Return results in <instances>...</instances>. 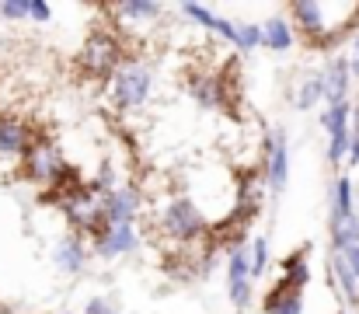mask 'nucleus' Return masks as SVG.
<instances>
[{"instance_id":"obj_1","label":"nucleus","mask_w":359,"mask_h":314,"mask_svg":"<svg viewBox=\"0 0 359 314\" xmlns=\"http://www.w3.org/2000/svg\"><path fill=\"white\" fill-rule=\"evenodd\" d=\"M164 230L171 237H178V241H196L206 230V220H203V213L192 207L189 199H175L164 209Z\"/></svg>"},{"instance_id":"obj_2","label":"nucleus","mask_w":359,"mask_h":314,"mask_svg":"<svg viewBox=\"0 0 359 314\" xmlns=\"http://www.w3.org/2000/svg\"><path fill=\"white\" fill-rule=\"evenodd\" d=\"M112 88H116L119 108H140V105L147 102V95H150V74H147L143 67H133V63H129V67H119Z\"/></svg>"},{"instance_id":"obj_3","label":"nucleus","mask_w":359,"mask_h":314,"mask_svg":"<svg viewBox=\"0 0 359 314\" xmlns=\"http://www.w3.org/2000/svg\"><path fill=\"white\" fill-rule=\"evenodd\" d=\"M81 60H84V67H88L95 77H105V74H112V70L119 67V46H116V39H109V35H91V42L84 46Z\"/></svg>"},{"instance_id":"obj_4","label":"nucleus","mask_w":359,"mask_h":314,"mask_svg":"<svg viewBox=\"0 0 359 314\" xmlns=\"http://www.w3.org/2000/svg\"><path fill=\"white\" fill-rule=\"evenodd\" d=\"M286 178H290V147H286V133L276 129L272 140H269V164H265V182L269 189H286Z\"/></svg>"},{"instance_id":"obj_5","label":"nucleus","mask_w":359,"mask_h":314,"mask_svg":"<svg viewBox=\"0 0 359 314\" xmlns=\"http://www.w3.org/2000/svg\"><path fill=\"white\" fill-rule=\"evenodd\" d=\"M227 294L231 304L244 308L248 294H251V269H248V248H234L231 251V266H227Z\"/></svg>"},{"instance_id":"obj_6","label":"nucleus","mask_w":359,"mask_h":314,"mask_svg":"<svg viewBox=\"0 0 359 314\" xmlns=\"http://www.w3.org/2000/svg\"><path fill=\"white\" fill-rule=\"evenodd\" d=\"M265 314H304V290L290 287L286 280H279L269 294H265Z\"/></svg>"},{"instance_id":"obj_7","label":"nucleus","mask_w":359,"mask_h":314,"mask_svg":"<svg viewBox=\"0 0 359 314\" xmlns=\"http://www.w3.org/2000/svg\"><path fill=\"white\" fill-rule=\"evenodd\" d=\"M133 213H136V192L129 189H116L105 196L102 203V216L109 227H119V223H133Z\"/></svg>"},{"instance_id":"obj_8","label":"nucleus","mask_w":359,"mask_h":314,"mask_svg":"<svg viewBox=\"0 0 359 314\" xmlns=\"http://www.w3.org/2000/svg\"><path fill=\"white\" fill-rule=\"evenodd\" d=\"M136 248V230L133 223H119V227H109L98 234V255L112 259V255H126Z\"/></svg>"},{"instance_id":"obj_9","label":"nucleus","mask_w":359,"mask_h":314,"mask_svg":"<svg viewBox=\"0 0 359 314\" xmlns=\"http://www.w3.org/2000/svg\"><path fill=\"white\" fill-rule=\"evenodd\" d=\"M70 168L49 150V147H39L35 154H28V175L32 178H39V182H56V178H63Z\"/></svg>"},{"instance_id":"obj_10","label":"nucleus","mask_w":359,"mask_h":314,"mask_svg":"<svg viewBox=\"0 0 359 314\" xmlns=\"http://www.w3.org/2000/svg\"><path fill=\"white\" fill-rule=\"evenodd\" d=\"M349 81H353V74H349V63H346V56L332 60V67H328V70H325V77H321V91H325V98H328L332 105H335V102H346Z\"/></svg>"},{"instance_id":"obj_11","label":"nucleus","mask_w":359,"mask_h":314,"mask_svg":"<svg viewBox=\"0 0 359 314\" xmlns=\"http://www.w3.org/2000/svg\"><path fill=\"white\" fill-rule=\"evenodd\" d=\"M325 4H307V0H300V4H293V18H297V25L307 32V35H314L318 39V46L325 42V35H328V28H325Z\"/></svg>"},{"instance_id":"obj_12","label":"nucleus","mask_w":359,"mask_h":314,"mask_svg":"<svg viewBox=\"0 0 359 314\" xmlns=\"http://www.w3.org/2000/svg\"><path fill=\"white\" fill-rule=\"evenodd\" d=\"M182 11L189 14V18H196L203 28H210V32H217V35H224L227 42H234L238 39V28L231 25V21H224V18H217L213 11H206V7H199V4H182Z\"/></svg>"},{"instance_id":"obj_13","label":"nucleus","mask_w":359,"mask_h":314,"mask_svg":"<svg viewBox=\"0 0 359 314\" xmlns=\"http://www.w3.org/2000/svg\"><path fill=\"white\" fill-rule=\"evenodd\" d=\"M262 46H265L269 53H286V49L293 46V28H290V21H283V18L265 21V28H262Z\"/></svg>"},{"instance_id":"obj_14","label":"nucleus","mask_w":359,"mask_h":314,"mask_svg":"<svg viewBox=\"0 0 359 314\" xmlns=\"http://www.w3.org/2000/svg\"><path fill=\"white\" fill-rule=\"evenodd\" d=\"M332 244H335V251H346V248L359 244L356 213H353V216H339V220H332Z\"/></svg>"},{"instance_id":"obj_15","label":"nucleus","mask_w":359,"mask_h":314,"mask_svg":"<svg viewBox=\"0 0 359 314\" xmlns=\"http://www.w3.org/2000/svg\"><path fill=\"white\" fill-rule=\"evenodd\" d=\"M28 147V129L21 122L4 119L0 122V154H21Z\"/></svg>"},{"instance_id":"obj_16","label":"nucleus","mask_w":359,"mask_h":314,"mask_svg":"<svg viewBox=\"0 0 359 314\" xmlns=\"http://www.w3.org/2000/svg\"><path fill=\"white\" fill-rule=\"evenodd\" d=\"M349 115H353V105L335 102L321 112V126H325L332 136H342V133H349Z\"/></svg>"},{"instance_id":"obj_17","label":"nucleus","mask_w":359,"mask_h":314,"mask_svg":"<svg viewBox=\"0 0 359 314\" xmlns=\"http://www.w3.org/2000/svg\"><path fill=\"white\" fill-rule=\"evenodd\" d=\"M56 262H60L63 273H77V269L84 266V248H81V241H77V237L63 241V244L56 248Z\"/></svg>"},{"instance_id":"obj_18","label":"nucleus","mask_w":359,"mask_h":314,"mask_svg":"<svg viewBox=\"0 0 359 314\" xmlns=\"http://www.w3.org/2000/svg\"><path fill=\"white\" fill-rule=\"evenodd\" d=\"M332 273H335L339 290H342L349 301H356V297H359V280L353 276V269L346 266V259H342V255H335V259H332Z\"/></svg>"},{"instance_id":"obj_19","label":"nucleus","mask_w":359,"mask_h":314,"mask_svg":"<svg viewBox=\"0 0 359 314\" xmlns=\"http://www.w3.org/2000/svg\"><path fill=\"white\" fill-rule=\"evenodd\" d=\"M339 216H353V178H339V182H335L332 220H339Z\"/></svg>"},{"instance_id":"obj_20","label":"nucleus","mask_w":359,"mask_h":314,"mask_svg":"<svg viewBox=\"0 0 359 314\" xmlns=\"http://www.w3.org/2000/svg\"><path fill=\"white\" fill-rule=\"evenodd\" d=\"M290 287H307V280H311V269H307V259L304 255H290L286 259V276H283Z\"/></svg>"},{"instance_id":"obj_21","label":"nucleus","mask_w":359,"mask_h":314,"mask_svg":"<svg viewBox=\"0 0 359 314\" xmlns=\"http://www.w3.org/2000/svg\"><path fill=\"white\" fill-rule=\"evenodd\" d=\"M116 11H119V14H126V18H140V21H154V18H161V4H143V0L119 4Z\"/></svg>"},{"instance_id":"obj_22","label":"nucleus","mask_w":359,"mask_h":314,"mask_svg":"<svg viewBox=\"0 0 359 314\" xmlns=\"http://www.w3.org/2000/svg\"><path fill=\"white\" fill-rule=\"evenodd\" d=\"M318 102H325V91H321V77H307L300 84V95H297V108H314Z\"/></svg>"},{"instance_id":"obj_23","label":"nucleus","mask_w":359,"mask_h":314,"mask_svg":"<svg viewBox=\"0 0 359 314\" xmlns=\"http://www.w3.org/2000/svg\"><path fill=\"white\" fill-rule=\"evenodd\" d=\"M251 259H248V269H251V280H258L265 273V262H269V241L265 237H255V244L248 248Z\"/></svg>"},{"instance_id":"obj_24","label":"nucleus","mask_w":359,"mask_h":314,"mask_svg":"<svg viewBox=\"0 0 359 314\" xmlns=\"http://www.w3.org/2000/svg\"><path fill=\"white\" fill-rule=\"evenodd\" d=\"M234 46H238L241 53H251V49H258V46H262V28H258V25H241Z\"/></svg>"},{"instance_id":"obj_25","label":"nucleus","mask_w":359,"mask_h":314,"mask_svg":"<svg viewBox=\"0 0 359 314\" xmlns=\"http://www.w3.org/2000/svg\"><path fill=\"white\" fill-rule=\"evenodd\" d=\"M349 136H353V133L332 136V147H328V161H332V164H342V161H346V150H349Z\"/></svg>"},{"instance_id":"obj_26","label":"nucleus","mask_w":359,"mask_h":314,"mask_svg":"<svg viewBox=\"0 0 359 314\" xmlns=\"http://www.w3.org/2000/svg\"><path fill=\"white\" fill-rule=\"evenodd\" d=\"M0 14L11 18V21H21L28 18V0H11V4H0Z\"/></svg>"},{"instance_id":"obj_27","label":"nucleus","mask_w":359,"mask_h":314,"mask_svg":"<svg viewBox=\"0 0 359 314\" xmlns=\"http://www.w3.org/2000/svg\"><path fill=\"white\" fill-rule=\"evenodd\" d=\"M28 18H35V21H49V18H53V7L42 4V0H28Z\"/></svg>"},{"instance_id":"obj_28","label":"nucleus","mask_w":359,"mask_h":314,"mask_svg":"<svg viewBox=\"0 0 359 314\" xmlns=\"http://www.w3.org/2000/svg\"><path fill=\"white\" fill-rule=\"evenodd\" d=\"M342 259H346V266L353 269V276L359 280V244H353V248H346V251H339Z\"/></svg>"},{"instance_id":"obj_29","label":"nucleus","mask_w":359,"mask_h":314,"mask_svg":"<svg viewBox=\"0 0 359 314\" xmlns=\"http://www.w3.org/2000/svg\"><path fill=\"white\" fill-rule=\"evenodd\" d=\"M346 161L349 164H359V129L349 136V150H346Z\"/></svg>"},{"instance_id":"obj_30","label":"nucleus","mask_w":359,"mask_h":314,"mask_svg":"<svg viewBox=\"0 0 359 314\" xmlns=\"http://www.w3.org/2000/svg\"><path fill=\"white\" fill-rule=\"evenodd\" d=\"M346 63H349V74L359 77V39H353V49H349V60Z\"/></svg>"},{"instance_id":"obj_31","label":"nucleus","mask_w":359,"mask_h":314,"mask_svg":"<svg viewBox=\"0 0 359 314\" xmlns=\"http://www.w3.org/2000/svg\"><path fill=\"white\" fill-rule=\"evenodd\" d=\"M88 314H116V311H112L105 301H91V304H88Z\"/></svg>"},{"instance_id":"obj_32","label":"nucleus","mask_w":359,"mask_h":314,"mask_svg":"<svg viewBox=\"0 0 359 314\" xmlns=\"http://www.w3.org/2000/svg\"><path fill=\"white\" fill-rule=\"evenodd\" d=\"M339 314H346V311H339Z\"/></svg>"}]
</instances>
